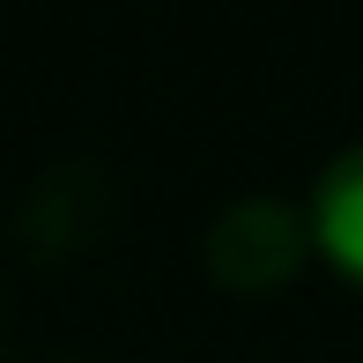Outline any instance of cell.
I'll use <instances>...</instances> for the list:
<instances>
[{
  "instance_id": "7a4b0ae2",
  "label": "cell",
  "mask_w": 363,
  "mask_h": 363,
  "mask_svg": "<svg viewBox=\"0 0 363 363\" xmlns=\"http://www.w3.org/2000/svg\"><path fill=\"white\" fill-rule=\"evenodd\" d=\"M311 238L363 282V141L341 148L311 186Z\"/></svg>"
},
{
  "instance_id": "6da1fadb",
  "label": "cell",
  "mask_w": 363,
  "mask_h": 363,
  "mask_svg": "<svg viewBox=\"0 0 363 363\" xmlns=\"http://www.w3.org/2000/svg\"><path fill=\"white\" fill-rule=\"evenodd\" d=\"M304 252H311V216L274 193H245L208 223V267L223 289H245V296L282 289L304 267Z\"/></svg>"
}]
</instances>
